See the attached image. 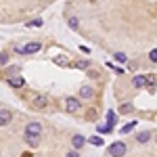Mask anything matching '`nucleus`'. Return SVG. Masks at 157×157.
<instances>
[{
	"label": "nucleus",
	"mask_w": 157,
	"mask_h": 157,
	"mask_svg": "<svg viewBox=\"0 0 157 157\" xmlns=\"http://www.w3.org/2000/svg\"><path fill=\"white\" fill-rule=\"evenodd\" d=\"M126 151H128V147L124 145V143H111L107 149V153L111 157H124L126 155Z\"/></svg>",
	"instance_id": "1"
},
{
	"label": "nucleus",
	"mask_w": 157,
	"mask_h": 157,
	"mask_svg": "<svg viewBox=\"0 0 157 157\" xmlns=\"http://www.w3.org/2000/svg\"><path fill=\"white\" fill-rule=\"evenodd\" d=\"M40 48H42L40 42H29V44H25V46H17V52H19V55H36Z\"/></svg>",
	"instance_id": "2"
},
{
	"label": "nucleus",
	"mask_w": 157,
	"mask_h": 157,
	"mask_svg": "<svg viewBox=\"0 0 157 157\" xmlns=\"http://www.w3.org/2000/svg\"><path fill=\"white\" fill-rule=\"evenodd\" d=\"M65 109H67L69 113H73V111H80V101H78V98H73V97L65 98Z\"/></svg>",
	"instance_id": "3"
},
{
	"label": "nucleus",
	"mask_w": 157,
	"mask_h": 157,
	"mask_svg": "<svg viewBox=\"0 0 157 157\" xmlns=\"http://www.w3.org/2000/svg\"><path fill=\"white\" fill-rule=\"evenodd\" d=\"M6 82H9V86H13V88H23L25 86V78H21V75H13V78H6Z\"/></svg>",
	"instance_id": "4"
},
{
	"label": "nucleus",
	"mask_w": 157,
	"mask_h": 157,
	"mask_svg": "<svg viewBox=\"0 0 157 157\" xmlns=\"http://www.w3.org/2000/svg\"><path fill=\"white\" fill-rule=\"evenodd\" d=\"M25 134H42V126L38 121H29L25 126Z\"/></svg>",
	"instance_id": "5"
},
{
	"label": "nucleus",
	"mask_w": 157,
	"mask_h": 157,
	"mask_svg": "<svg viewBox=\"0 0 157 157\" xmlns=\"http://www.w3.org/2000/svg\"><path fill=\"white\" fill-rule=\"evenodd\" d=\"M25 143L32 147V149H36L38 143H40V134H25Z\"/></svg>",
	"instance_id": "6"
},
{
	"label": "nucleus",
	"mask_w": 157,
	"mask_h": 157,
	"mask_svg": "<svg viewBox=\"0 0 157 157\" xmlns=\"http://www.w3.org/2000/svg\"><path fill=\"white\" fill-rule=\"evenodd\" d=\"M13 120L11 111H6V109H0V126H6L9 121Z\"/></svg>",
	"instance_id": "7"
},
{
	"label": "nucleus",
	"mask_w": 157,
	"mask_h": 157,
	"mask_svg": "<svg viewBox=\"0 0 157 157\" xmlns=\"http://www.w3.org/2000/svg\"><path fill=\"white\" fill-rule=\"evenodd\" d=\"M46 105H48V98L44 97V94H40V97L34 98V107H36V109H44Z\"/></svg>",
	"instance_id": "8"
},
{
	"label": "nucleus",
	"mask_w": 157,
	"mask_h": 157,
	"mask_svg": "<svg viewBox=\"0 0 157 157\" xmlns=\"http://www.w3.org/2000/svg\"><path fill=\"white\" fill-rule=\"evenodd\" d=\"M84 143H86V138L82 136V134H75L71 138V145H73V149H82L84 147Z\"/></svg>",
	"instance_id": "9"
},
{
	"label": "nucleus",
	"mask_w": 157,
	"mask_h": 157,
	"mask_svg": "<svg viewBox=\"0 0 157 157\" xmlns=\"http://www.w3.org/2000/svg\"><path fill=\"white\" fill-rule=\"evenodd\" d=\"M132 84L136 86V88H145V86H147V75H134Z\"/></svg>",
	"instance_id": "10"
},
{
	"label": "nucleus",
	"mask_w": 157,
	"mask_h": 157,
	"mask_svg": "<svg viewBox=\"0 0 157 157\" xmlns=\"http://www.w3.org/2000/svg\"><path fill=\"white\" fill-rule=\"evenodd\" d=\"M92 94H94V92H92L90 86H82V88H80V97H82V98H90Z\"/></svg>",
	"instance_id": "11"
},
{
	"label": "nucleus",
	"mask_w": 157,
	"mask_h": 157,
	"mask_svg": "<svg viewBox=\"0 0 157 157\" xmlns=\"http://www.w3.org/2000/svg\"><path fill=\"white\" fill-rule=\"evenodd\" d=\"M149 138H151V132H138V134H136V140H138L140 145L149 143Z\"/></svg>",
	"instance_id": "12"
},
{
	"label": "nucleus",
	"mask_w": 157,
	"mask_h": 157,
	"mask_svg": "<svg viewBox=\"0 0 157 157\" xmlns=\"http://www.w3.org/2000/svg\"><path fill=\"white\" fill-rule=\"evenodd\" d=\"M97 130H98V134H109L111 130H113V124H109V121H107V124H101Z\"/></svg>",
	"instance_id": "13"
},
{
	"label": "nucleus",
	"mask_w": 157,
	"mask_h": 157,
	"mask_svg": "<svg viewBox=\"0 0 157 157\" xmlns=\"http://www.w3.org/2000/svg\"><path fill=\"white\" fill-rule=\"evenodd\" d=\"M132 128H136V121H130V124H126V126L121 128V134H128V132H132Z\"/></svg>",
	"instance_id": "14"
},
{
	"label": "nucleus",
	"mask_w": 157,
	"mask_h": 157,
	"mask_svg": "<svg viewBox=\"0 0 157 157\" xmlns=\"http://www.w3.org/2000/svg\"><path fill=\"white\" fill-rule=\"evenodd\" d=\"M75 67H78V69H88V67H90V61H78Z\"/></svg>",
	"instance_id": "15"
},
{
	"label": "nucleus",
	"mask_w": 157,
	"mask_h": 157,
	"mask_svg": "<svg viewBox=\"0 0 157 157\" xmlns=\"http://www.w3.org/2000/svg\"><path fill=\"white\" fill-rule=\"evenodd\" d=\"M25 27H42V19H34V21L25 23Z\"/></svg>",
	"instance_id": "16"
},
{
	"label": "nucleus",
	"mask_w": 157,
	"mask_h": 157,
	"mask_svg": "<svg viewBox=\"0 0 157 157\" xmlns=\"http://www.w3.org/2000/svg\"><path fill=\"white\" fill-rule=\"evenodd\" d=\"M105 65H107V67H111V69H113L115 73H124V69H121V67H115V65H113L111 61H105Z\"/></svg>",
	"instance_id": "17"
},
{
	"label": "nucleus",
	"mask_w": 157,
	"mask_h": 157,
	"mask_svg": "<svg viewBox=\"0 0 157 157\" xmlns=\"http://www.w3.org/2000/svg\"><path fill=\"white\" fill-rule=\"evenodd\" d=\"M90 143H92L94 147H101V145H103V140H101V136H90Z\"/></svg>",
	"instance_id": "18"
},
{
	"label": "nucleus",
	"mask_w": 157,
	"mask_h": 157,
	"mask_svg": "<svg viewBox=\"0 0 157 157\" xmlns=\"http://www.w3.org/2000/svg\"><path fill=\"white\" fill-rule=\"evenodd\" d=\"M120 113H124V115H126V113H132V105H121Z\"/></svg>",
	"instance_id": "19"
},
{
	"label": "nucleus",
	"mask_w": 157,
	"mask_h": 157,
	"mask_svg": "<svg viewBox=\"0 0 157 157\" xmlns=\"http://www.w3.org/2000/svg\"><path fill=\"white\" fill-rule=\"evenodd\" d=\"M115 61H120V63H126V61H128V57H126L124 52H115Z\"/></svg>",
	"instance_id": "20"
},
{
	"label": "nucleus",
	"mask_w": 157,
	"mask_h": 157,
	"mask_svg": "<svg viewBox=\"0 0 157 157\" xmlns=\"http://www.w3.org/2000/svg\"><path fill=\"white\" fill-rule=\"evenodd\" d=\"M9 63V52H2L0 55V65H6Z\"/></svg>",
	"instance_id": "21"
},
{
	"label": "nucleus",
	"mask_w": 157,
	"mask_h": 157,
	"mask_svg": "<svg viewBox=\"0 0 157 157\" xmlns=\"http://www.w3.org/2000/svg\"><path fill=\"white\" fill-rule=\"evenodd\" d=\"M115 120H117V117H115V113H113V111H109V113H107V121H109V124H115Z\"/></svg>",
	"instance_id": "22"
},
{
	"label": "nucleus",
	"mask_w": 157,
	"mask_h": 157,
	"mask_svg": "<svg viewBox=\"0 0 157 157\" xmlns=\"http://www.w3.org/2000/svg\"><path fill=\"white\" fill-rule=\"evenodd\" d=\"M149 59L153 61V63H157V48H153L151 52H149Z\"/></svg>",
	"instance_id": "23"
},
{
	"label": "nucleus",
	"mask_w": 157,
	"mask_h": 157,
	"mask_svg": "<svg viewBox=\"0 0 157 157\" xmlns=\"http://www.w3.org/2000/svg\"><path fill=\"white\" fill-rule=\"evenodd\" d=\"M78 23H80V21H78L75 17H71V19H69V27H78Z\"/></svg>",
	"instance_id": "24"
},
{
	"label": "nucleus",
	"mask_w": 157,
	"mask_h": 157,
	"mask_svg": "<svg viewBox=\"0 0 157 157\" xmlns=\"http://www.w3.org/2000/svg\"><path fill=\"white\" fill-rule=\"evenodd\" d=\"M65 157H80V155H78L75 151H71V153H67V155H65Z\"/></svg>",
	"instance_id": "25"
},
{
	"label": "nucleus",
	"mask_w": 157,
	"mask_h": 157,
	"mask_svg": "<svg viewBox=\"0 0 157 157\" xmlns=\"http://www.w3.org/2000/svg\"><path fill=\"white\" fill-rule=\"evenodd\" d=\"M155 143H157V136H155Z\"/></svg>",
	"instance_id": "26"
}]
</instances>
